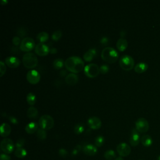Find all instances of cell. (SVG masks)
<instances>
[{
  "label": "cell",
  "mask_w": 160,
  "mask_h": 160,
  "mask_svg": "<svg viewBox=\"0 0 160 160\" xmlns=\"http://www.w3.org/2000/svg\"><path fill=\"white\" fill-rule=\"evenodd\" d=\"M65 66L67 70L73 73H78L85 68V63L79 56H72L65 60Z\"/></svg>",
  "instance_id": "1"
},
{
  "label": "cell",
  "mask_w": 160,
  "mask_h": 160,
  "mask_svg": "<svg viewBox=\"0 0 160 160\" xmlns=\"http://www.w3.org/2000/svg\"><path fill=\"white\" fill-rule=\"evenodd\" d=\"M101 58L106 63H114L118 60L119 55L117 51L112 47H105L101 51Z\"/></svg>",
  "instance_id": "2"
},
{
  "label": "cell",
  "mask_w": 160,
  "mask_h": 160,
  "mask_svg": "<svg viewBox=\"0 0 160 160\" xmlns=\"http://www.w3.org/2000/svg\"><path fill=\"white\" fill-rule=\"evenodd\" d=\"M23 63L26 68L31 69L37 66L38 60L35 54L29 52L24 55L23 57Z\"/></svg>",
  "instance_id": "3"
},
{
  "label": "cell",
  "mask_w": 160,
  "mask_h": 160,
  "mask_svg": "<svg viewBox=\"0 0 160 160\" xmlns=\"http://www.w3.org/2000/svg\"><path fill=\"white\" fill-rule=\"evenodd\" d=\"M38 124L41 128L44 130H48L54 126L55 121L52 116L49 115H44L40 117Z\"/></svg>",
  "instance_id": "4"
},
{
  "label": "cell",
  "mask_w": 160,
  "mask_h": 160,
  "mask_svg": "<svg viewBox=\"0 0 160 160\" xmlns=\"http://www.w3.org/2000/svg\"><path fill=\"white\" fill-rule=\"evenodd\" d=\"M119 63L121 68L125 71L131 70L135 66V61L131 56L128 55H123L120 58Z\"/></svg>",
  "instance_id": "5"
},
{
  "label": "cell",
  "mask_w": 160,
  "mask_h": 160,
  "mask_svg": "<svg viewBox=\"0 0 160 160\" xmlns=\"http://www.w3.org/2000/svg\"><path fill=\"white\" fill-rule=\"evenodd\" d=\"M84 73L89 78H95L100 73V67L95 63L88 64L85 66Z\"/></svg>",
  "instance_id": "6"
},
{
  "label": "cell",
  "mask_w": 160,
  "mask_h": 160,
  "mask_svg": "<svg viewBox=\"0 0 160 160\" xmlns=\"http://www.w3.org/2000/svg\"><path fill=\"white\" fill-rule=\"evenodd\" d=\"M35 41L31 37H25L22 40L19 46V49L22 51L28 52L35 48Z\"/></svg>",
  "instance_id": "7"
},
{
  "label": "cell",
  "mask_w": 160,
  "mask_h": 160,
  "mask_svg": "<svg viewBox=\"0 0 160 160\" xmlns=\"http://www.w3.org/2000/svg\"><path fill=\"white\" fill-rule=\"evenodd\" d=\"M1 150L5 153V154H10L11 153L14 149V144L13 141L9 138H5L1 142Z\"/></svg>",
  "instance_id": "8"
},
{
  "label": "cell",
  "mask_w": 160,
  "mask_h": 160,
  "mask_svg": "<svg viewBox=\"0 0 160 160\" xmlns=\"http://www.w3.org/2000/svg\"><path fill=\"white\" fill-rule=\"evenodd\" d=\"M136 130L141 133H144L149 130V123L148 121L144 118H140L136 120Z\"/></svg>",
  "instance_id": "9"
},
{
  "label": "cell",
  "mask_w": 160,
  "mask_h": 160,
  "mask_svg": "<svg viewBox=\"0 0 160 160\" xmlns=\"http://www.w3.org/2000/svg\"><path fill=\"white\" fill-rule=\"evenodd\" d=\"M41 78V75L39 72L35 70H29L27 75V79L31 84L35 85L38 83Z\"/></svg>",
  "instance_id": "10"
},
{
  "label": "cell",
  "mask_w": 160,
  "mask_h": 160,
  "mask_svg": "<svg viewBox=\"0 0 160 160\" xmlns=\"http://www.w3.org/2000/svg\"><path fill=\"white\" fill-rule=\"evenodd\" d=\"M116 150L120 156L126 157L130 154L131 149L130 146L128 144L125 143H121L117 146Z\"/></svg>",
  "instance_id": "11"
},
{
  "label": "cell",
  "mask_w": 160,
  "mask_h": 160,
  "mask_svg": "<svg viewBox=\"0 0 160 160\" xmlns=\"http://www.w3.org/2000/svg\"><path fill=\"white\" fill-rule=\"evenodd\" d=\"M50 48L47 44L41 43H39L38 44L36 45L34 48L35 53L41 56L47 55L50 53Z\"/></svg>",
  "instance_id": "12"
},
{
  "label": "cell",
  "mask_w": 160,
  "mask_h": 160,
  "mask_svg": "<svg viewBox=\"0 0 160 160\" xmlns=\"http://www.w3.org/2000/svg\"><path fill=\"white\" fill-rule=\"evenodd\" d=\"M88 124L90 128L93 130H98L101 126V121L98 117L92 116L88 120Z\"/></svg>",
  "instance_id": "13"
},
{
  "label": "cell",
  "mask_w": 160,
  "mask_h": 160,
  "mask_svg": "<svg viewBox=\"0 0 160 160\" xmlns=\"http://www.w3.org/2000/svg\"><path fill=\"white\" fill-rule=\"evenodd\" d=\"M5 63L9 66V68H15L18 67L21 63V61L19 58H18L16 56H8L5 60Z\"/></svg>",
  "instance_id": "14"
},
{
  "label": "cell",
  "mask_w": 160,
  "mask_h": 160,
  "mask_svg": "<svg viewBox=\"0 0 160 160\" xmlns=\"http://www.w3.org/2000/svg\"><path fill=\"white\" fill-rule=\"evenodd\" d=\"M140 141V133H139L136 128H134L131 131V134L130 138V143L133 146H136L138 145Z\"/></svg>",
  "instance_id": "15"
},
{
  "label": "cell",
  "mask_w": 160,
  "mask_h": 160,
  "mask_svg": "<svg viewBox=\"0 0 160 160\" xmlns=\"http://www.w3.org/2000/svg\"><path fill=\"white\" fill-rule=\"evenodd\" d=\"M83 152L88 156H94L98 153V149L96 146L93 144H88L84 146L83 148Z\"/></svg>",
  "instance_id": "16"
},
{
  "label": "cell",
  "mask_w": 160,
  "mask_h": 160,
  "mask_svg": "<svg viewBox=\"0 0 160 160\" xmlns=\"http://www.w3.org/2000/svg\"><path fill=\"white\" fill-rule=\"evenodd\" d=\"M79 80L78 76L75 73H70L65 77V81L68 85H75Z\"/></svg>",
  "instance_id": "17"
},
{
  "label": "cell",
  "mask_w": 160,
  "mask_h": 160,
  "mask_svg": "<svg viewBox=\"0 0 160 160\" xmlns=\"http://www.w3.org/2000/svg\"><path fill=\"white\" fill-rule=\"evenodd\" d=\"M11 128L9 124L6 123H3L1 125V128H0V133H1V136L2 137L6 138L8 136H9L11 133Z\"/></svg>",
  "instance_id": "18"
},
{
  "label": "cell",
  "mask_w": 160,
  "mask_h": 160,
  "mask_svg": "<svg viewBox=\"0 0 160 160\" xmlns=\"http://www.w3.org/2000/svg\"><path fill=\"white\" fill-rule=\"evenodd\" d=\"M39 124L36 122H31L25 127V131L28 134H33L38 130Z\"/></svg>",
  "instance_id": "19"
},
{
  "label": "cell",
  "mask_w": 160,
  "mask_h": 160,
  "mask_svg": "<svg viewBox=\"0 0 160 160\" xmlns=\"http://www.w3.org/2000/svg\"><path fill=\"white\" fill-rule=\"evenodd\" d=\"M96 55V50L95 49H90L84 54L83 58L86 61L89 62V61H92L93 59L95 57Z\"/></svg>",
  "instance_id": "20"
},
{
  "label": "cell",
  "mask_w": 160,
  "mask_h": 160,
  "mask_svg": "<svg viewBox=\"0 0 160 160\" xmlns=\"http://www.w3.org/2000/svg\"><path fill=\"white\" fill-rule=\"evenodd\" d=\"M128 44L127 40L124 38H121L117 41L116 47L119 51H123L127 48Z\"/></svg>",
  "instance_id": "21"
},
{
  "label": "cell",
  "mask_w": 160,
  "mask_h": 160,
  "mask_svg": "<svg viewBox=\"0 0 160 160\" xmlns=\"http://www.w3.org/2000/svg\"><path fill=\"white\" fill-rule=\"evenodd\" d=\"M148 68V65L144 62H140L135 66V71L138 73H142L145 72Z\"/></svg>",
  "instance_id": "22"
},
{
  "label": "cell",
  "mask_w": 160,
  "mask_h": 160,
  "mask_svg": "<svg viewBox=\"0 0 160 160\" xmlns=\"http://www.w3.org/2000/svg\"><path fill=\"white\" fill-rule=\"evenodd\" d=\"M141 142L144 146L149 147L152 144L153 140L150 136H149L148 135H145L141 137Z\"/></svg>",
  "instance_id": "23"
},
{
  "label": "cell",
  "mask_w": 160,
  "mask_h": 160,
  "mask_svg": "<svg viewBox=\"0 0 160 160\" xmlns=\"http://www.w3.org/2000/svg\"><path fill=\"white\" fill-rule=\"evenodd\" d=\"M37 39L39 43H43L48 40L49 34L48 33H46L45 32H40L38 34L37 37Z\"/></svg>",
  "instance_id": "24"
},
{
  "label": "cell",
  "mask_w": 160,
  "mask_h": 160,
  "mask_svg": "<svg viewBox=\"0 0 160 160\" xmlns=\"http://www.w3.org/2000/svg\"><path fill=\"white\" fill-rule=\"evenodd\" d=\"M38 111L37 108L34 106H30L27 111V116L29 118H35L38 116Z\"/></svg>",
  "instance_id": "25"
},
{
  "label": "cell",
  "mask_w": 160,
  "mask_h": 160,
  "mask_svg": "<svg viewBox=\"0 0 160 160\" xmlns=\"http://www.w3.org/2000/svg\"><path fill=\"white\" fill-rule=\"evenodd\" d=\"M14 155L18 158H23L27 155V151L23 148H17L14 151Z\"/></svg>",
  "instance_id": "26"
},
{
  "label": "cell",
  "mask_w": 160,
  "mask_h": 160,
  "mask_svg": "<svg viewBox=\"0 0 160 160\" xmlns=\"http://www.w3.org/2000/svg\"><path fill=\"white\" fill-rule=\"evenodd\" d=\"M53 67L56 70H60L65 65V62L63 59L61 58H56L53 61Z\"/></svg>",
  "instance_id": "27"
},
{
  "label": "cell",
  "mask_w": 160,
  "mask_h": 160,
  "mask_svg": "<svg viewBox=\"0 0 160 160\" xmlns=\"http://www.w3.org/2000/svg\"><path fill=\"white\" fill-rule=\"evenodd\" d=\"M27 100L28 104L32 106L35 104L36 101H37V97L33 93H29L27 96Z\"/></svg>",
  "instance_id": "28"
},
{
  "label": "cell",
  "mask_w": 160,
  "mask_h": 160,
  "mask_svg": "<svg viewBox=\"0 0 160 160\" xmlns=\"http://www.w3.org/2000/svg\"><path fill=\"white\" fill-rule=\"evenodd\" d=\"M104 156L107 160H113L116 159V153L112 149H110V150H108L105 152Z\"/></svg>",
  "instance_id": "29"
},
{
  "label": "cell",
  "mask_w": 160,
  "mask_h": 160,
  "mask_svg": "<svg viewBox=\"0 0 160 160\" xmlns=\"http://www.w3.org/2000/svg\"><path fill=\"white\" fill-rule=\"evenodd\" d=\"M37 136L39 140H44L46 138V137H47V133H46L44 130L40 128L38 129V130L37 132Z\"/></svg>",
  "instance_id": "30"
},
{
  "label": "cell",
  "mask_w": 160,
  "mask_h": 160,
  "mask_svg": "<svg viewBox=\"0 0 160 160\" xmlns=\"http://www.w3.org/2000/svg\"><path fill=\"white\" fill-rule=\"evenodd\" d=\"M85 130V126L82 123H78L74 127V132L76 135H80Z\"/></svg>",
  "instance_id": "31"
},
{
  "label": "cell",
  "mask_w": 160,
  "mask_h": 160,
  "mask_svg": "<svg viewBox=\"0 0 160 160\" xmlns=\"http://www.w3.org/2000/svg\"><path fill=\"white\" fill-rule=\"evenodd\" d=\"M105 143V138L103 136H98L95 140V144L96 147H101Z\"/></svg>",
  "instance_id": "32"
},
{
  "label": "cell",
  "mask_w": 160,
  "mask_h": 160,
  "mask_svg": "<svg viewBox=\"0 0 160 160\" xmlns=\"http://www.w3.org/2000/svg\"><path fill=\"white\" fill-rule=\"evenodd\" d=\"M62 37V32L61 30H56L55 31V32L52 34V35H51V38H52V39L55 41H58Z\"/></svg>",
  "instance_id": "33"
},
{
  "label": "cell",
  "mask_w": 160,
  "mask_h": 160,
  "mask_svg": "<svg viewBox=\"0 0 160 160\" xmlns=\"http://www.w3.org/2000/svg\"><path fill=\"white\" fill-rule=\"evenodd\" d=\"M6 70V67L3 61H0V76H3Z\"/></svg>",
  "instance_id": "34"
},
{
  "label": "cell",
  "mask_w": 160,
  "mask_h": 160,
  "mask_svg": "<svg viewBox=\"0 0 160 160\" xmlns=\"http://www.w3.org/2000/svg\"><path fill=\"white\" fill-rule=\"evenodd\" d=\"M110 70V67L108 65H102L100 68V73L101 74H106L107 73L108 71H109Z\"/></svg>",
  "instance_id": "35"
},
{
  "label": "cell",
  "mask_w": 160,
  "mask_h": 160,
  "mask_svg": "<svg viewBox=\"0 0 160 160\" xmlns=\"http://www.w3.org/2000/svg\"><path fill=\"white\" fill-rule=\"evenodd\" d=\"M25 143V140L24 138H19L17 140L16 143V147L17 148H23V146L24 145Z\"/></svg>",
  "instance_id": "36"
},
{
  "label": "cell",
  "mask_w": 160,
  "mask_h": 160,
  "mask_svg": "<svg viewBox=\"0 0 160 160\" xmlns=\"http://www.w3.org/2000/svg\"><path fill=\"white\" fill-rule=\"evenodd\" d=\"M26 34H27V32L23 27H20L17 32V34L19 38H23Z\"/></svg>",
  "instance_id": "37"
},
{
  "label": "cell",
  "mask_w": 160,
  "mask_h": 160,
  "mask_svg": "<svg viewBox=\"0 0 160 160\" xmlns=\"http://www.w3.org/2000/svg\"><path fill=\"white\" fill-rule=\"evenodd\" d=\"M13 43L15 46H18L22 43V40H21V38H19L18 36H15L13 38Z\"/></svg>",
  "instance_id": "38"
},
{
  "label": "cell",
  "mask_w": 160,
  "mask_h": 160,
  "mask_svg": "<svg viewBox=\"0 0 160 160\" xmlns=\"http://www.w3.org/2000/svg\"><path fill=\"white\" fill-rule=\"evenodd\" d=\"M68 151H67V150H66V149L64 148H61L59 150V154L61 157L66 158L67 155H68Z\"/></svg>",
  "instance_id": "39"
},
{
  "label": "cell",
  "mask_w": 160,
  "mask_h": 160,
  "mask_svg": "<svg viewBox=\"0 0 160 160\" xmlns=\"http://www.w3.org/2000/svg\"><path fill=\"white\" fill-rule=\"evenodd\" d=\"M81 145H80V144H78V145H77L75 148L73 149V151H72V155L73 156H76L77 154H78L79 153V151L81 150Z\"/></svg>",
  "instance_id": "40"
},
{
  "label": "cell",
  "mask_w": 160,
  "mask_h": 160,
  "mask_svg": "<svg viewBox=\"0 0 160 160\" xmlns=\"http://www.w3.org/2000/svg\"><path fill=\"white\" fill-rule=\"evenodd\" d=\"M9 121H11L13 124H15V125H17V124L18 123V120L17 118L15 117L14 116H13V115H10L8 117Z\"/></svg>",
  "instance_id": "41"
},
{
  "label": "cell",
  "mask_w": 160,
  "mask_h": 160,
  "mask_svg": "<svg viewBox=\"0 0 160 160\" xmlns=\"http://www.w3.org/2000/svg\"><path fill=\"white\" fill-rule=\"evenodd\" d=\"M0 160H11V157L6 154H1L0 156Z\"/></svg>",
  "instance_id": "42"
},
{
  "label": "cell",
  "mask_w": 160,
  "mask_h": 160,
  "mask_svg": "<svg viewBox=\"0 0 160 160\" xmlns=\"http://www.w3.org/2000/svg\"><path fill=\"white\" fill-rule=\"evenodd\" d=\"M108 38L106 37H103L101 40H100V42L101 44H106L108 43Z\"/></svg>",
  "instance_id": "43"
},
{
  "label": "cell",
  "mask_w": 160,
  "mask_h": 160,
  "mask_svg": "<svg viewBox=\"0 0 160 160\" xmlns=\"http://www.w3.org/2000/svg\"><path fill=\"white\" fill-rule=\"evenodd\" d=\"M50 53H51V54L56 53H57V49L55 48H50Z\"/></svg>",
  "instance_id": "44"
},
{
  "label": "cell",
  "mask_w": 160,
  "mask_h": 160,
  "mask_svg": "<svg viewBox=\"0 0 160 160\" xmlns=\"http://www.w3.org/2000/svg\"><path fill=\"white\" fill-rule=\"evenodd\" d=\"M120 34L121 35V37L122 38H123L125 36V34H126V32H125V30H121V32H120Z\"/></svg>",
  "instance_id": "45"
},
{
  "label": "cell",
  "mask_w": 160,
  "mask_h": 160,
  "mask_svg": "<svg viewBox=\"0 0 160 160\" xmlns=\"http://www.w3.org/2000/svg\"><path fill=\"white\" fill-rule=\"evenodd\" d=\"M8 3V1L7 0H1V4L2 5H5L6 4Z\"/></svg>",
  "instance_id": "46"
},
{
  "label": "cell",
  "mask_w": 160,
  "mask_h": 160,
  "mask_svg": "<svg viewBox=\"0 0 160 160\" xmlns=\"http://www.w3.org/2000/svg\"><path fill=\"white\" fill-rule=\"evenodd\" d=\"M60 73H63V74H62V75H61V76H64V75H65L66 74V71H65L64 70H62L61 72H60Z\"/></svg>",
  "instance_id": "47"
},
{
  "label": "cell",
  "mask_w": 160,
  "mask_h": 160,
  "mask_svg": "<svg viewBox=\"0 0 160 160\" xmlns=\"http://www.w3.org/2000/svg\"><path fill=\"white\" fill-rule=\"evenodd\" d=\"M115 160H124L123 158L121 157V156H120V157H118L115 159Z\"/></svg>",
  "instance_id": "48"
},
{
  "label": "cell",
  "mask_w": 160,
  "mask_h": 160,
  "mask_svg": "<svg viewBox=\"0 0 160 160\" xmlns=\"http://www.w3.org/2000/svg\"><path fill=\"white\" fill-rule=\"evenodd\" d=\"M158 160H160V156L158 158Z\"/></svg>",
  "instance_id": "49"
}]
</instances>
